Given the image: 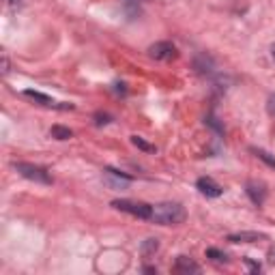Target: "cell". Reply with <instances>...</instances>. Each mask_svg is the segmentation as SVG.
Instances as JSON below:
<instances>
[{
  "instance_id": "3",
  "label": "cell",
  "mask_w": 275,
  "mask_h": 275,
  "mask_svg": "<svg viewBox=\"0 0 275 275\" xmlns=\"http://www.w3.org/2000/svg\"><path fill=\"white\" fill-rule=\"evenodd\" d=\"M112 206L116 211H123V213H129V215H136L140 219H151L153 215V206L151 204H144V202H134V200H114Z\"/></svg>"
},
{
  "instance_id": "5",
  "label": "cell",
  "mask_w": 275,
  "mask_h": 275,
  "mask_svg": "<svg viewBox=\"0 0 275 275\" xmlns=\"http://www.w3.org/2000/svg\"><path fill=\"white\" fill-rule=\"evenodd\" d=\"M103 181H105L108 187H112V189H125V187H129V183H131V177L120 174L114 168H105L103 170Z\"/></svg>"
},
{
  "instance_id": "6",
  "label": "cell",
  "mask_w": 275,
  "mask_h": 275,
  "mask_svg": "<svg viewBox=\"0 0 275 275\" xmlns=\"http://www.w3.org/2000/svg\"><path fill=\"white\" fill-rule=\"evenodd\" d=\"M245 192H247L249 200L254 202V204H258V206L265 204V200H267V189H265V185H262V183H258V181H247Z\"/></svg>"
},
{
  "instance_id": "16",
  "label": "cell",
  "mask_w": 275,
  "mask_h": 275,
  "mask_svg": "<svg viewBox=\"0 0 275 275\" xmlns=\"http://www.w3.org/2000/svg\"><path fill=\"white\" fill-rule=\"evenodd\" d=\"M245 265L249 267V271H251V273H260V265H256V262H251L249 258H245Z\"/></svg>"
},
{
  "instance_id": "8",
  "label": "cell",
  "mask_w": 275,
  "mask_h": 275,
  "mask_svg": "<svg viewBox=\"0 0 275 275\" xmlns=\"http://www.w3.org/2000/svg\"><path fill=\"white\" fill-rule=\"evenodd\" d=\"M174 269H177L179 273H187V275L200 271V267H198L196 262H194L192 258H187V256H179V258H177V265H174Z\"/></svg>"
},
{
  "instance_id": "7",
  "label": "cell",
  "mask_w": 275,
  "mask_h": 275,
  "mask_svg": "<svg viewBox=\"0 0 275 275\" xmlns=\"http://www.w3.org/2000/svg\"><path fill=\"white\" fill-rule=\"evenodd\" d=\"M196 187H198V189H200V194H204L206 198H219V196L224 194L222 185H217L211 177H202V179H198Z\"/></svg>"
},
{
  "instance_id": "14",
  "label": "cell",
  "mask_w": 275,
  "mask_h": 275,
  "mask_svg": "<svg viewBox=\"0 0 275 275\" xmlns=\"http://www.w3.org/2000/svg\"><path fill=\"white\" fill-rule=\"evenodd\" d=\"M206 258H211L213 262H226V260H228L224 251H219V249H215V247H208V249H206Z\"/></svg>"
},
{
  "instance_id": "15",
  "label": "cell",
  "mask_w": 275,
  "mask_h": 275,
  "mask_svg": "<svg viewBox=\"0 0 275 275\" xmlns=\"http://www.w3.org/2000/svg\"><path fill=\"white\" fill-rule=\"evenodd\" d=\"M254 153H256V155H258V157H260L262 161H267V163H269V166H271V168H275V157H271V155H269V153H265V151H260V149H256Z\"/></svg>"
},
{
  "instance_id": "18",
  "label": "cell",
  "mask_w": 275,
  "mask_h": 275,
  "mask_svg": "<svg viewBox=\"0 0 275 275\" xmlns=\"http://www.w3.org/2000/svg\"><path fill=\"white\" fill-rule=\"evenodd\" d=\"M269 110H271V114H275V95L269 97Z\"/></svg>"
},
{
  "instance_id": "11",
  "label": "cell",
  "mask_w": 275,
  "mask_h": 275,
  "mask_svg": "<svg viewBox=\"0 0 275 275\" xmlns=\"http://www.w3.org/2000/svg\"><path fill=\"white\" fill-rule=\"evenodd\" d=\"M50 134H52V138H56V140H69V138H73V131L69 127H62V125H54Z\"/></svg>"
},
{
  "instance_id": "10",
  "label": "cell",
  "mask_w": 275,
  "mask_h": 275,
  "mask_svg": "<svg viewBox=\"0 0 275 275\" xmlns=\"http://www.w3.org/2000/svg\"><path fill=\"white\" fill-rule=\"evenodd\" d=\"M265 239V235L260 232H237V235H228V241L232 243H254V241Z\"/></svg>"
},
{
  "instance_id": "4",
  "label": "cell",
  "mask_w": 275,
  "mask_h": 275,
  "mask_svg": "<svg viewBox=\"0 0 275 275\" xmlns=\"http://www.w3.org/2000/svg\"><path fill=\"white\" fill-rule=\"evenodd\" d=\"M149 56L155 60H172V58H177V48L170 41H159L149 48Z\"/></svg>"
},
{
  "instance_id": "2",
  "label": "cell",
  "mask_w": 275,
  "mask_h": 275,
  "mask_svg": "<svg viewBox=\"0 0 275 275\" xmlns=\"http://www.w3.org/2000/svg\"><path fill=\"white\" fill-rule=\"evenodd\" d=\"M15 170H17L24 179H28V181L43 183V185H50V183H52L50 172H48L46 168H41V166H35V163H24V161H19V163H15Z\"/></svg>"
},
{
  "instance_id": "12",
  "label": "cell",
  "mask_w": 275,
  "mask_h": 275,
  "mask_svg": "<svg viewBox=\"0 0 275 275\" xmlns=\"http://www.w3.org/2000/svg\"><path fill=\"white\" fill-rule=\"evenodd\" d=\"M157 249H159V241H157V239H146L144 245H142V254L151 256V254H155Z\"/></svg>"
},
{
  "instance_id": "17",
  "label": "cell",
  "mask_w": 275,
  "mask_h": 275,
  "mask_svg": "<svg viewBox=\"0 0 275 275\" xmlns=\"http://www.w3.org/2000/svg\"><path fill=\"white\" fill-rule=\"evenodd\" d=\"M95 118H97V125H105V123H110V116H108V114H97Z\"/></svg>"
},
{
  "instance_id": "13",
  "label": "cell",
  "mask_w": 275,
  "mask_h": 275,
  "mask_svg": "<svg viewBox=\"0 0 275 275\" xmlns=\"http://www.w3.org/2000/svg\"><path fill=\"white\" fill-rule=\"evenodd\" d=\"M131 144L138 146V149H142V151H146V153H153V151H155V146L149 144V142H144L140 136H131Z\"/></svg>"
},
{
  "instance_id": "19",
  "label": "cell",
  "mask_w": 275,
  "mask_h": 275,
  "mask_svg": "<svg viewBox=\"0 0 275 275\" xmlns=\"http://www.w3.org/2000/svg\"><path fill=\"white\" fill-rule=\"evenodd\" d=\"M271 58L275 60V46H271Z\"/></svg>"
},
{
  "instance_id": "1",
  "label": "cell",
  "mask_w": 275,
  "mask_h": 275,
  "mask_svg": "<svg viewBox=\"0 0 275 275\" xmlns=\"http://www.w3.org/2000/svg\"><path fill=\"white\" fill-rule=\"evenodd\" d=\"M185 217L187 213L183 204L179 202H159L153 206V215H151L153 222L159 226H179L185 222Z\"/></svg>"
},
{
  "instance_id": "9",
  "label": "cell",
  "mask_w": 275,
  "mask_h": 275,
  "mask_svg": "<svg viewBox=\"0 0 275 275\" xmlns=\"http://www.w3.org/2000/svg\"><path fill=\"white\" fill-rule=\"evenodd\" d=\"M24 97L32 99V101H37L39 105H46V108H58V105H56V101H54L52 97L43 95V93H39V91H24Z\"/></svg>"
}]
</instances>
